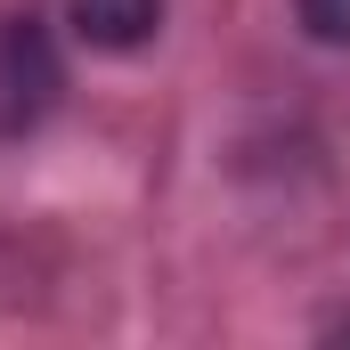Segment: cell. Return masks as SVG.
Here are the masks:
<instances>
[{
	"label": "cell",
	"mask_w": 350,
	"mask_h": 350,
	"mask_svg": "<svg viewBox=\"0 0 350 350\" xmlns=\"http://www.w3.org/2000/svg\"><path fill=\"white\" fill-rule=\"evenodd\" d=\"M57 49L41 33V16H8L0 25V131H33L49 106H57Z\"/></svg>",
	"instance_id": "1"
},
{
	"label": "cell",
	"mask_w": 350,
	"mask_h": 350,
	"mask_svg": "<svg viewBox=\"0 0 350 350\" xmlns=\"http://www.w3.org/2000/svg\"><path fill=\"white\" fill-rule=\"evenodd\" d=\"M66 25H74V41H82V49L122 57V49H147V41H155L163 0H66Z\"/></svg>",
	"instance_id": "2"
},
{
	"label": "cell",
	"mask_w": 350,
	"mask_h": 350,
	"mask_svg": "<svg viewBox=\"0 0 350 350\" xmlns=\"http://www.w3.org/2000/svg\"><path fill=\"white\" fill-rule=\"evenodd\" d=\"M293 8H301V25H310L318 41L350 49V0H293Z\"/></svg>",
	"instance_id": "3"
}]
</instances>
